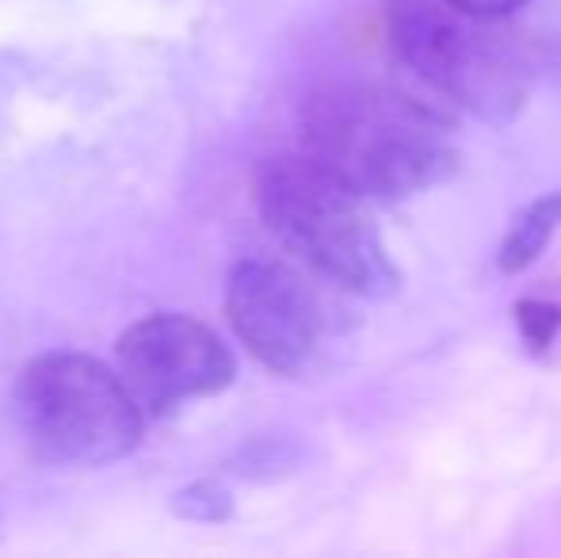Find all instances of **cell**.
Masks as SVG:
<instances>
[{
	"label": "cell",
	"instance_id": "8992f818",
	"mask_svg": "<svg viewBox=\"0 0 561 558\" xmlns=\"http://www.w3.org/2000/svg\"><path fill=\"white\" fill-rule=\"evenodd\" d=\"M226 314L241 344L264 367L295 375L313 356L321 310L298 272L279 261H241L226 283Z\"/></svg>",
	"mask_w": 561,
	"mask_h": 558
},
{
	"label": "cell",
	"instance_id": "30bf717a",
	"mask_svg": "<svg viewBox=\"0 0 561 558\" xmlns=\"http://www.w3.org/2000/svg\"><path fill=\"white\" fill-rule=\"evenodd\" d=\"M447 4L462 8L470 15H481V20H504V15L519 12L527 0H447Z\"/></svg>",
	"mask_w": 561,
	"mask_h": 558
},
{
	"label": "cell",
	"instance_id": "6da1fadb",
	"mask_svg": "<svg viewBox=\"0 0 561 558\" xmlns=\"http://www.w3.org/2000/svg\"><path fill=\"white\" fill-rule=\"evenodd\" d=\"M306 157L363 200H409L458 172L447 112L390 84H329L302 112Z\"/></svg>",
	"mask_w": 561,
	"mask_h": 558
},
{
	"label": "cell",
	"instance_id": "ba28073f",
	"mask_svg": "<svg viewBox=\"0 0 561 558\" xmlns=\"http://www.w3.org/2000/svg\"><path fill=\"white\" fill-rule=\"evenodd\" d=\"M512 318H516L519 341L531 356H547L550 344L558 341L561 333V306L547 303V298H519L512 306Z\"/></svg>",
	"mask_w": 561,
	"mask_h": 558
},
{
	"label": "cell",
	"instance_id": "3957f363",
	"mask_svg": "<svg viewBox=\"0 0 561 558\" xmlns=\"http://www.w3.org/2000/svg\"><path fill=\"white\" fill-rule=\"evenodd\" d=\"M493 23L447 0H386L390 46L424 92L501 127L524 112L531 73Z\"/></svg>",
	"mask_w": 561,
	"mask_h": 558
},
{
	"label": "cell",
	"instance_id": "9c48e42d",
	"mask_svg": "<svg viewBox=\"0 0 561 558\" xmlns=\"http://www.w3.org/2000/svg\"><path fill=\"white\" fill-rule=\"evenodd\" d=\"M172 513L184 516V521L218 524V521H229V513H233V498H229V490L218 482H195L172 498Z\"/></svg>",
	"mask_w": 561,
	"mask_h": 558
},
{
	"label": "cell",
	"instance_id": "52a82bcc",
	"mask_svg": "<svg viewBox=\"0 0 561 558\" xmlns=\"http://www.w3.org/2000/svg\"><path fill=\"white\" fill-rule=\"evenodd\" d=\"M558 230H561V192H547V195H539V200H531L512 218L508 234L501 238L496 269H501L504 276L527 272L547 253V246L554 241Z\"/></svg>",
	"mask_w": 561,
	"mask_h": 558
},
{
	"label": "cell",
	"instance_id": "277c9868",
	"mask_svg": "<svg viewBox=\"0 0 561 558\" xmlns=\"http://www.w3.org/2000/svg\"><path fill=\"white\" fill-rule=\"evenodd\" d=\"M15 413L38 455L84 467L134 452L146 418L118 372L77 352L31 360L15 387Z\"/></svg>",
	"mask_w": 561,
	"mask_h": 558
},
{
	"label": "cell",
	"instance_id": "7a4b0ae2",
	"mask_svg": "<svg viewBox=\"0 0 561 558\" xmlns=\"http://www.w3.org/2000/svg\"><path fill=\"white\" fill-rule=\"evenodd\" d=\"M256 207L283 246L336 287L363 298H393L401 291V269L378 238L367 200L306 153L260 164Z\"/></svg>",
	"mask_w": 561,
	"mask_h": 558
},
{
	"label": "cell",
	"instance_id": "5b68a950",
	"mask_svg": "<svg viewBox=\"0 0 561 558\" xmlns=\"http://www.w3.org/2000/svg\"><path fill=\"white\" fill-rule=\"evenodd\" d=\"M233 356L210 326L184 314H153L118 341V379L141 413H169L180 402L218 395L233 383Z\"/></svg>",
	"mask_w": 561,
	"mask_h": 558
}]
</instances>
